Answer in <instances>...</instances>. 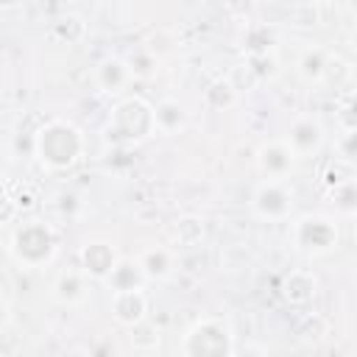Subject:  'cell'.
I'll return each mask as SVG.
<instances>
[{"instance_id": "cell-1", "label": "cell", "mask_w": 357, "mask_h": 357, "mask_svg": "<svg viewBox=\"0 0 357 357\" xmlns=\"http://www.w3.org/2000/svg\"><path fill=\"white\" fill-rule=\"evenodd\" d=\"M84 151H86L84 131L70 120L53 117L42 123L33 134V156L45 170L64 173L81 162Z\"/></svg>"}, {"instance_id": "cell-2", "label": "cell", "mask_w": 357, "mask_h": 357, "mask_svg": "<svg viewBox=\"0 0 357 357\" xmlns=\"http://www.w3.org/2000/svg\"><path fill=\"white\" fill-rule=\"evenodd\" d=\"M56 251H59V234L42 218L22 220L11 231V237H8V254H11V259L20 268H28V271H36V268L50 265L53 257H56Z\"/></svg>"}, {"instance_id": "cell-3", "label": "cell", "mask_w": 357, "mask_h": 357, "mask_svg": "<svg viewBox=\"0 0 357 357\" xmlns=\"http://www.w3.org/2000/svg\"><path fill=\"white\" fill-rule=\"evenodd\" d=\"M181 357H234V329L220 315L195 321L181 337Z\"/></svg>"}, {"instance_id": "cell-4", "label": "cell", "mask_w": 357, "mask_h": 357, "mask_svg": "<svg viewBox=\"0 0 357 357\" xmlns=\"http://www.w3.org/2000/svg\"><path fill=\"white\" fill-rule=\"evenodd\" d=\"M153 131V106L145 98H123L106 123V137L117 145H134Z\"/></svg>"}, {"instance_id": "cell-5", "label": "cell", "mask_w": 357, "mask_h": 357, "mask_svg": "<svg viewBox=\"0 0 357 357\" xmlns=\"http://www.w3.org/2000/svg\"><path fill=\"white\" fill-rule=\"evenodd\" d=\"M337 240H340L337 220L324 212L298 215L290 226V243L304 257H326L337 248Z\"/></svg>"}, {"instance_id": "cell-6", "label": "cell", "mask_w": 357, "mask_h": 357, "mask_svg": "<svg viewBox=\"0 0 357 357\" xmlns=\"http://www.w3.org/2000/svg\"><path fill=\"white\" fill-rule=\"evenodd\" d=\"M251 212L265 223H282L296 212V192L287 181H262L251 192Z\"/></svg>"}, {"instance_id": "cell-7", "label": "cell", "mask_w": 357, "mask_h": 357, "mask_svg": "<svg viewBox=\"0 0 357 357\" xmlns=\"http://www.w3.org/2000/svg\"><path fill=\"white\" fill-rule=\"evenodd\" d=\"M282 139H284L287 148L296 153V159H301V156H315V153L324 148V142H326V128H324V123H321L315 114H298V117L290 123V128H287V134H284Z\"/></svg>"}, {"instance_id": "cell-8", "label": "cell", "mask_w": 357, "mask_h": 357, "mask_svg": "<svg viewBox=\"0 0 357 357\" xmlns=\"http://www.w3.org/2000/svg\"><path fill=\"white\" fill-rule=\"evenodd\" d=\"M296 162H298V159H296V153L287 148L284 139H268V142H262V145L257 148V153H254V165H257V170L262 173L265 181H284V178L293 173Z\"/></svg>"}, {"instance_id": "cell-9", "label": "cell", "mask_w": 357, "mask_h": 357, "mask_svg": "<svg viewBox=\"0 0 357 357\" xmlns=\"http://www.w3.org/2000/svg\"><path fill=\"white\" fill-rule=\"evenodd\" d=\"M117 259H120V254L109 240H86L78 248V271L89 282H100L103 284V279L112 273Z\"/></svg>"}, {"instance_id": "cell-10", "label": "cell", "mask_w": 357, "mask_h": 357, "mask_svg": "<svg viewBox=\"0 0 357 357\" xmlns=\"http://www.w3.org/2000/svg\"><path fill=\"white\" fill-rule=\"evenodd\" d=\"M279 293H282L284 304H290V307H307L318 296V279L307 268H293V271H287L282 276Z\"/></svg>"}, {"instance_id": "cell-11", "label": "cell", "mask_w": 357, "mask_h": 357, "mask_svg": "<svg viewBox=\"0 0 357 357\" xmlns=\"http://www.w3.org/2000/svg\"><path fill=\"white\" fill-rule=\"evenodd\" d=\"M109 310H112V318L128 329L139 321L148 318V296L145 290H123V293H112V301H109Z\"/></svg>"}, {"instance_id": "cell-12", "label": "cell", "mask_w": 357, "mask_h": 357, "mask_svg": "<svg viewBox=\"0 0 357 357\" xmlns=\"http://www.w3.org/2000/svg\"><path fill=\"white\" fill-rule=\"evenodd\" d=\"M50 296H53V301H59L61 307H81V304L89 298V279H86L78 268L61 271V273L53 279Z\"/></svg>"}, {"instance_id": "cell-13", "label": "cell", "mask_w": 357, "mask_h": 357, "mask_svg": "<svg viewBox=\"0 0 357 357\" xmlns=\"http://www.w3.org/2000/svg\"><path fill=\"white\" fill-rule=\"evenodd\" d=\"M95 84L103 95H123L131 84V73L123 56H109L95 67Z\"/></svg>"}, {"instance_id": "cell-14", "label": "cell", "mask_w": 357, "mask_h": 357, "mask_svg": "<svg viewBox=\"0 0 357 357\" xmlns=\"http://www.w3.org/2000/svg\"><path fill=\"white\" fill-rule=\"evenodd\" d=\"M137 265H139L145 282H165L176 271V251L167 245H148L137 257Z\"/></svg>"}, {"instance_id": "cell-15", "label": "cell", "mask_w": 357, "mask_h": 357, "mask_svg": "<svg viewBox=\"0 0 357 357\" xmlns=\"http://www.w3.org/2000/svg\"><path fill=\"white\" fill-rule=\"evenodd\" d=\"M329 64V50L324 45H310L298 53L296 59V73L307 86H318L324 84V73Z\"/></svg>"}, {"instance_id": "cell-16", "label": "cell", "mask_w": 357, "mask_h": 357, "mask_svg": "<svg viewBox=\"0 0 357 357\" xmlns=\"http://www.w3.org/2000/svg\"><path fill=\"white\" fill-rule=\"evenodd\" d=\"M103 284L112 290V293H123V290H145V276L137 265V259L131 257H120L112 268V273L103 279Z\"/></svg>"}, {"instance_id": "cell-17", "label": "cell", "mask_w": 357, "mask_h": 357, "mask_svg": "<svg viewBox=\"0 0 357 357\" xmlns=\"http://www.w3.org/2000/svg\"><path fill=\"white\" fill-rule=\"evenodd\" d=\"M187 126V109L176 98H162L153 106V131L159 134H176Z\"/></svg>"}, {"instance_id": "cell-18", "label": "cell", "mask_w": 357, "mask_h": 357, "mask_svg": "<svg viewBox=\"0 0 357 357\" xmlns=\"http://www.w3.org/2000/svg\"><path fill=\"white\" fill-rule=\"evenodd\" d=\"M170 237H173V245L178 248H198L206 237V226H204V218L198 215H178L170 226Z\"/></svg>"}, {"instance_id": "cell-19", "label": "cell", "mask_w": 357, "mask_h": 357, "mask_svg": "<svg viewBox=\"0 0 357 357\" xmlns=\"http://www.w3.org/2000/svg\"><path fill=\"white\" fill-rule=\"evenodd\" d=\"M240 47L245 56H259V53H271L276 50V31L268 22H251L243 31Z\"/></svg>"}, {"instance_id": "cell-20", "label": "cell", "mask_w": 357, "mask_h": 357, "mask_svg": "<svg viewBox=\"0 0 357 357\" xmlns=\"http://www.w3.org/2000/svg\"><path fill=\"white\" fill-rule=\"evenodd\" d=\"M86 22H84V17H78V14H59L53 22H50V36L56 39V42H61V45H81L84 39H86Z\"/></svg>"}, {"instance_id": "cell-21", "label": "cell", "mask_w": 357, "mask_h": 357, "mask_svg": "<svg viewBox=\"0 0 357 357\" xmlns=\"http://www.w3.org/2000/svg\"><path fill=\"white\" fill-rule=\"evenodd\" d=\"M237 100H240V95L231 89V84L226 81V75L212 78V81L206 84V89H204V106L212 109V112H226V109H231Z\"/></svg>"}, {"instance_id": "cell-22", "label": "cell", "mask_w": 357, "mask_h": 357, "mask_svg": "<svg viewBox=\"0 0 357 357\" xmlns=\"http://www.w3.org/2000/svg\"><path fill=\"white\" fill-rule=\"evenodd\" d=\"M126 332H128V346L134 351H139V354H151V351H156L162 346V332L148 318L139 321V324H134V326H128Z\"/></svg>"}, {"instance_id": "cell-23", "label": "cell", "mask_w": 357, "mask_h": 357, "mask_svg": "<svg viewBox=\"0 0 357 357\" xmlns=\"http://www.w3.org/2000/svg\"><path fill=\"white\" fill-rule=\"evenodd\" d=\"M245 67L251 70V75L257 78V84H273L282 75V61H279L276 50L259 53V56H245Z\"/></svg>"}, {"instance_id": "cell-24", "label": "cell", "mask_w": 357, "mask_h": 357, "mask_svg": "<svg viewBox=\"0 0 357 357\" xmlns=\"http://www.w3.org/2000/svg\"><path fill=\"white\" fill-rule=\"evenodd\" d=\"M329 201H332L337 215L351 218L357 212V181L354 178H343V181L332 184L329 187Z\"/></svg>"}, {"instance_id": "cell-25", "label": "cell", "mask_w": 357, "mask_h": 357, "mask_svg": "<svg viewBox=\"0 0 357 357\" xmlns=\"http://www.w3.org/2000/svg\"><path fill=\"white\" fill-rule=\"evenodd\" d=\"M126 64H128L131 81H148V78H153V75L159 73V56H156V50H151V47L134 50V53L126 59Z\"/></svg>"}, {"instance_id": "cell-26", "label": "cell", "mask_w": 357, "mask_h": 357, "mask_svg": "<svg viewBox=\"0 0 357 357\" xmlns=\"http://www.w3.org/2000/svg\"><path fill=\"white\" fill-rule=\"evenodd\" d=\"M351 78H354V67H351L346 59L329 53V64H326V73H324V84H332L335 89H343V86L351 84Z\"/></svg>"}, {"instance_id": "cell-27", "label": "cell", "mask_w": 357, "mask_h": 357, "mask_svg": "<svg viewBox=\"0 0 357 357\" xmlns=\"http://www.w3.org/2000/svg\"><path fill=\"white\" fill-rule=\"evenodd\" d=\"M226 81L231 84V89L237 92V95H243V92H251V89H257L259 84H257V78L251 75V70L245 67V61H240V64H234L231 70H229V75H226Z\"/></svg>"}, {"instance_id": "cell-28", "label": "cell", "mask_w": 357, "mask_h": 357, "mask_svg": "<svg viewBox=\"0 0 357 357\" xmlns=\"http://www.w3.org/2000/svg\"><path fill=\"white\" fill-rule=\"evenodd\" d=\"M86 357H120V346L112 335H98L86 346Z\"/></svg>"}, {"instance_id": "cell-29", "label": "cell", "mask_w": 357, "mask_h": 357, "mask_svg": "<svg viewBox=\"0 0 357 357\" xmlns=\"http://www.w3.org/2000/svg\"><path fill=\"white\" fill-rule=\"evenodd\" d=\"M354 148H357V134L354 131H340L337 139V156L343 159V165H349L354 159Z\"/></svg>"}, {"instance_id": "cell-30", "label": "cell", "mask_w": 357, "mask_h": 357, "mask_svg": "<svg viewBox=\"0 0 357 357\" xmlns=\"http://www.w3.org/2000/svg\"><path fill=\"white\" fill-rule=\"evenodd\" d=\"M337 126H340V131H354V100H351V95H346L343 98V103H340V114H337Z\"/></svg>"}, {"instance_id": "cell-31", "label": "cell", "mask_w": 357, "mask_h": 357, "mask_svg": "<svg viewBox=\"0 0 357 357\" xmlns=\"http://www.w3.org/2000/svg\"><path fill=\"white\" fill-rule=\"evenodd\" d=\"M20 218V206H17V201L6 192V195H0V226H8V223H14Z\"/></svg>"}, {"instance_id": "cell-32", "label": "cell", "mask_w": 357, "mask_h": 357, "mask_svg": "<svg viewBox=\"0 0 357 357\" xmlns=\"http://www.w3.org/2000/svg\"><path fill=\"white\" fill-rule=\"evenodd\" d=\"M234 357H268V349L259 343H245V346L234 349Z\"/></svg>"}, {"instance_id": "cell-33", "label": "cell", "mask_w": 357, "mask_h": 357, "mask_svg": "<svg viewBox=\"0 0 357 357\" xmlns=\"http://www.w3.org/2000/svg\"><path fill=\"white\" fill-rule=\"evenodd\" d=\"M11 324V304L6 298H0V332Z\"/></svg>"}, {"instance_id": "cell-34", "label": "cell", "mask_w": 357, "mask_h": 357, "mask_svg": "<svg viewBox=\"0 0 357 357\" xmlns=\"http://www.w3.org/2000/svg\"><path fill=\"white\" fill-rule=\"evenodd\" d=\"M0 195H6V178H0Z\"/></svg>"}]
</instances>
